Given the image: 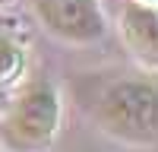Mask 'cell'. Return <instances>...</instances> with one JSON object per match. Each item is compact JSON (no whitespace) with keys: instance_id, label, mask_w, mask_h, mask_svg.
<instances>
[{"instance_id":"6da1fadb","label":"cell","mask_w":158,"mask_h":152,"mask_svg":"<svg viewBox=\"0 0 158 152\" xmlns=\"http://www.w3.org/2000/svg\"><path fill=\"white\" fill-rule=\"evenodd\" d=\"M92 114L117 143L158 146V82L152 79H117L104 86Z\"/></svg>"},{"instance_id":"7a4b0ae2","label":"cell","mask_w":158,"mask_h":152,"mask_svg":"<svg viewBox=\"0 0 158 152\" xmlns=\"http://www.w3.org/2000/svg\"><path fill=\"white\" fill-rule=\"evenodd\" d=\"M60 130V95L54 82H22L0 114V136L13 152H44Z\"/></svg>"},{"instance_id":"3957f363","label":"cell","mask_w":158,"mask_h":152,"mask_svg":"<svg viewBox=\"0 0 158 152\" xmlns=\"http://www.w3.org/2000/svg\"><path fill=\"white\" fill-rule=\"evenodd\" d=\"M35 19L67 44H92L104 35V13L98 0H29Z\"/></svg>"},{"instance_id":"277c9868","label":"cell","mask_w":158,"mask_h":152,"mask_svg":"<svg viewBox=\"0 0 158 152\" xmlns=\"http://www.w3.org/2000/svg\"><path fill=\"white\" fill-rule=\"evenodd\" d=\"M120 35L127 51L146 70H158V10L130 0L120 13Z\"/></svg>"},{"instance_id":"5b68a950","label":"cell","mask_w":158,"mask_h":152,"mask_svg":"<svg viewBox=\"0 0 158 152\" xmlns=\"http://www.w3.org/2000/svg\"><path fill=\"white\" fill-rule=\"evenodd\" d=\"M25 70V51L16 38L0 35V89L13 86Z\"/></svg>"},{"instance_id":"8992f818","label":"cell","mask_w":158,"mask_h":152,"mask_svg":"<svg viewBox=\"0 0 158 152\" xmlns=\"http://www.w3.org/2000/svg\"><path fill=\"white\" fill-rule=\"evenodd\" d=\"M136 3H149V0H136ZM155 3H158V0H155Z\"/></svg>"},{"instance_id":"52a82bcc","label":"cell","mask_w":158,"mask_h":152,"mask_svg":"<svg viewBox=\"0 0 158 152\" xmlns=\"http://www.w3.org/2000/svg\"><path fill=\"white\" fill-rule=\"evenodd\" d=\"M6 3H10V0H0V6H6Z\"/></svg>"}]
</instances>
